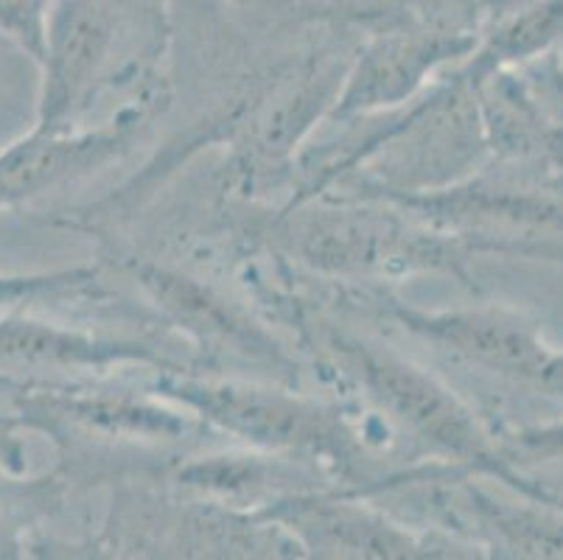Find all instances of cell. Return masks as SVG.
I'll use <instances>...</instances> for the list:
<instances>
[{
  "mask_svg": "<svg viewBox=\"0 0 563 560\" xmlns=\"http://www.w3.org/2000/svg\"><path fill=\"white\" fill-rule=\"evenodd\" d=\"M152 389L157 398L188 409L199 424L233 435L253 449L314 462L325 474L345 480L351 493L365 487V443L340 404L273 384L194 376L186 367L157 370Z\"/></svg>",
  "mask_w": 563,
  "mask_h": 560,
  "instance_id": "cell-1",
  "label": "cell"
},
{
  "mask_svg": "<svg viewBox=\"0 0 563 560\" xmlns=\"http://www.w3.org/2000/svg\"><path fill=\"white\" fill-rule=\"evenodd\" d=\"M362 202L289 205L273 224V241L306 270L329 277H367L438 270L468 281V246L429 228L382 197Z\"/></svg>",
  "mask_w": 563,
  "mask_h": 560,
  "instance_id": "cell-2",
  "label": "cell"
},
{
  "mask_svg": "<svg viewBox=\"0 0 563 560\" xmlns=\"http://www.w3.org/2000/svg\"><path fill=\"white\" fill-rule=\"evenodd\" d=\"M295 326L303 331L306 342L314 345L311 351L322 364L356 384L373 407L396 420L409 438L471 474L479 471L505 476V460L496 446H490L479 420L429 370L325 322L311 326L309 320H298Z\"/></svg>",
  "mask_w": 563,
  "mask_h": 560,
  "instance_id": "cell-3",
  "label": "cell"
},
{
  "mask_svg": "<svg viewBox=\"0 0 563 560\" xmlns=\"http://www.w3.org/2000/svg\"><path fill=\"white\" fill-rule=\"evenodd\" d=\"M126 12L132 0H51L37 62V130H79L85 112L115 81L130 31Z\"/></svg>",
  "mask_w": 563,
  "mask_h": 560,
  "instance_id": "cell-4",
  "label": "cell"
},
{
  "mask_svg": "<svg viewBox=\"0 0 563 560\" xmlns=\"http://www.w3.org/2000/svg\"><path fill=\"white\" fill-rule=\"evenodd\" d=\"M0 395L12 400L20 424L43 431L54 443L96 438L107 443H177L199 420L180 404L152 395L79 387L51 382H0Z\"/></svg>",
  "mask_w": 563,
  "mask_h": 560,
  "instance_id": "cell-5",
  "label": "cell"
},
{
  "mask_svg": "<svg viewBox=\"0 0 563 560\" xmlns=\"http://www.w3.org/2000/svg\"><path fill=\"white\" fill-rule=\"evenodd\" d=\"M157 96H143L96 130H32L0 149V213L124 161L157 116Z\"/></svg>",
  "mask_w": 563,
  "mask_h": 560,
  "instance_id": "cell-6",
  "label": "cell"
},
{
  "mask_svg": "<svg viewBox=\"0 0 563 560\" xmlns=\"http://www.w3.org/2000/svg\"><path fill=\"white\" fill-rule=\"evenodd\" d=\"M126 270L161 317L180 328L205 359L273 370L284 382L295 376V359L289 351L242 306L219 295L213 286L143 259H126Z\"/></svg>",
  "mask_w": 563,
  "mask_h": 560,
  "instance_id": "cell-7",
  "label": "cell"
},
{
  "mask_svg": "<svg viewBox=\"0 0 563 560\" xmlns=\"http://www.w3.org/2000/svg\"><path fill=\"white\" fill-rule=\"evenodd\" d=\"M255 518L278 524L280 530L311 558H449L454 543L432 541L407 530L373 505L351 499L334 487L291 493L286 499L253 513Z\"/></svg>",
  "mask_w": 563,
  "mask_h": 560,
  "instance_id": "cell-8",
  "label": "cell"
},
{
  "mask_svg": "<svg viewBox=\"0 0 563 560\" xmlns=\"http://www.w3.org/2000/svg\"><path fill=\"white\" fill-rule=\"evenodd\" d=\"M351 62L336 54L306 56L235 116V152L247 172H275L291 161L311 127L329 118Z\"/></svg>",
  "mask_w": 563,
  "mask_h": 560,
  "instance_id": "cell-9",
  "label": "cell"
},
{
  "mask_svg": "<svg viewBox=\"0 0 563 560\" xmlns=\"http://www.w3.org/2000/svg\"><path fill=\"white\" fill-rule=\"evenodd\" d=\"M477 48L474 34L440 29L384 31L360 48L325 121L345 123L404 105L443 65Z\"/></svg>",
  "mask_w": 563,
  "mask_h": 560,
  "instance_id": "cell-10",
  "label": "cell"
},
{
  "mask_svg": "<svg viewBox=\"0 0 563 560\" xmlns=\"http://www.w3.org/2000/svg\"><path fill=\"white\" fill-rule=\"evenodd\" d=\"M378 311L398 322L407 333L463 359L471 367L527 378L547 373L550 364V356L532 328L505 308L477 306L423 311L401 300L382 297Z\"/></svg>",
  "mask_w": 563,
  "mask_h": 560,
  "instance_id": "cell-11",
  "label": "cell"
},
{
  "mask_svg": "<svg viewBox=\"0 0 563 560\" xmlns=\"http://www.w3.org/2000/svg\"><path fill=\"white\" fill-rule=\"evenodd\" d=\"M118 364L180 370L174 359L141 339L63 328L12 311L0 317V382H40L51 373H101Z\"/></svg>",
  "mask_w": 563,
  "mask_h": 560,
  "instance_id": "cell-12",
  "label": "cell"
},
{
  "mask_svg": "<svg viewBox=\"0 0 563 560\" xmlns=\"http://www.w3.org/2000/svg\"><path fill=\"white\" fill-rule=\"evenodd\" d=\"M325 471L309 460L286 454H213L183 462L174 482L202 496L208 505L258 513L291 493L334 487L320 482Z\"/></svg>",
  "mask_w": 563,
  "mask_h": 560,
  "instance_id": "cell-13",
  "label": "cell"
},
{
  "mask_svg": "<svg viewBox=\"0 0 563 560\" xmlns=\"http://www.w3.org/2000/svg\"><path fill=\"white\" fill-rule=\"evenodd\" d=\"M23 474H0V558H20L29 543V532L40 518L63 505V482L56 476L20 480Z\"/></svg>",
  "mask_w": 563,
  "mask_h": 560,
  "instance_id": "cell-14",
  "label": "cell"
},
{
  "mask_svg": "<svg viewBox=\"0 0 563 560\" xmlns=\"http://www.w3.org/2000/svg\"><path fill=\"white\" fill-rule=\"evenodd\" d=\"M99 297V266H68L51 272H0V306H34L40 300Z\"/></svg>",
  "mask_w": 563,
  "mask_h": 560,
  "instance_id": "cell-15",
  "label": "cell"
},
{
  "mask_svg": "<svg viewBox=\"0 0 563 560\" xmlns=\"http://www.w3.org/2000/svg\"><path fill=\"white\" fill-rule=\"evenodd\" d=\"M51 0H0V40L40 62Z\"/></svg>",
  "mask_w": 563,
  "mask_h": 560,
  "instance_id": "cell-16",
  "label": "cell"
},
{
  "mask_svg": "<svg viewBox=\"0 0 563 560\" xmlns=\"http://www.w3.org/2000/svg\"><path fill=\"white\" fill-rule=\"evenodd\" d=\"M25 426L20 424L18 415L0 413V474H25V440L20 431Z\"/></svg>",
  "mask_w": 563,
  "mask_h": 560,
  "instance_id": "cell-17",
  "label": "cell"
}]
</instances>
